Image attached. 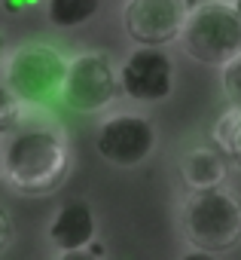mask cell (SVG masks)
Segmentation results:
<instances>
[{"instance_id":"2","label":"cell","mask_w":241,"mask_h":260,"mask_svg":"<svg viewBox=\"0 0 241 260\" xmlns=\"http://www.w3.org/2000/svg\"><path fill=\"white\" fill-rule=\"evenodd\" d=\"M186 242L202 254H229L241 242V199L223 184L192 190L180 211Z\"/></svg>"},{"instance_id":"12","label":"cell","mask_w":241,"mask_h":260,"mask_svg":"<svg viewBox=\"0 0 241 260\" xmlns=\"http://www.w3.org/2000/svg\"><path fill=\"white\" fill-rule=\"evenodd\" d=\"M101 7V0H49L46 16L55 28H79Z\"/></svg>"},{"instance_id":"3","label":"cell","mask_w":241,"mask_h":260,"mask_svg":"<svg viewBox=\"0 0 241 260\" xmlns=\"http://www.w3.org/2000/svg\"><path fill=\"white\" fill-rule=\"evenodd\" d=\"M177 40L189 58L202 64H226L241 52V16L235 4L205 0L186 10Z\"/></svg>"},{"instance_id":"10","label":"cell","mask_w":241,"mask_h":260,"mask_svg":"<svg viewBox=\"0 0 241 260\" xmlns=\"http://www.w3.org/2000/svg\"><path fill=\"white\" fill-rule=\"evenodd\" d=\"M180 178L189 190L217 187L226 181V162L214 147H192L180 156Z\"/></svg>"},{"instance_id":"9","label":"cell","mask_w":241,"mask_h":260,"mask_svg":"<svg viewBox=\"0 0 241 260\" xmlns=\"http://www.w3.org/2000/svg\"><path fill=\"white\" fill-rule=\"evenodd\" d=\"M95 211L89 202L83 199H70L64 202L55 214H52V223H49V242L61 251V254H76L83 251L86 245H92L95 239Z\"/></svg>"},{"instance_id":"14","label":"cell","mask_w":241,"mask_h":260,"mask_svg":"<svg viewBox=\"0 0 241 260\" xmlns=\"http://www.w3.org/2000/svg\"><path fill=\"white\" fill-rule=\"evenodd\" d=\"M223 92L235 107H241V52L223 64Z\"/></svg>"},{"instance_id":"6","label":"cell","mask_w":241,"mask_h":260,"mask_svg":"<svg viewBox=\"0 0 241 260\" xmlns=\"http://www.w3.org/2000/svg\"><path fill=\"white\" fill-rule=\"evenodd\" d=\"M156 147V128L141 113H113L95 132V150L116 169L141 166Z\"/></svg>"},{"instance_id":"13","label":"cell","mask_w":241,"mask_h":260,"mask_svg":"<svg viewBox=\"0 0 241 260\" xmlns=\"http://www.w3.org/2000/svg\"><path fill=\"white\" fill-rule=\"evenodd\" d=\"M22 116H25V101H19L7 83H0V135L10 132Z\"/></svg>"},{"instance_id":"4","label":"cell","mask_w":241,"mask_h":260,"mask_svg":"<svg viewBox=\"0 0 241 260\" xmlns=\"http://www.w3.org/2000/svg\"><path fill=\"white\" fill-rule=\"evenodd\" d=\"M64 55L49 43H25L7 58V86L13 95L31 107L52 104L64 80Z\"/></svg>"},{"instance_id":"1","label":"cell","mask_w":241,"mask_h":260,"mask_svg":"<svg viewBox=\"0 0 241 260\" xmlns=\"http://www.w3.org/2000/svg\"><path fill=\"white\" fill-rule=\"evenodd\" d=\"M70 175V144L52 119L25 116L0 135V181L22 196H46Z\"/></svg>"},{"instance_id":"18","label":"cell","mask_w":241,"mask_h":260,"mask_svg":"<svg viewBox=\"0 0 241 260\" xmlns=\"http://www.w3.org/2000/svg\"><path fill=\"white\" fill-rule=\"evenodd\" d=\"M235 10H238V16H241V0H235Z\"/></svg>"},{"instance_id":"5","label":"cell","mask_w":241,"mask_h":260,"mask_svg":"<svg viewBox=\"0 0 241 260\" xmlns=\"http://www.w3.org/2000/svg\"><path fill=\"white\" fill-rule=\"evenodd\" d=\"M119 95H123V89H119L116 68L104 52H79L76 58L67 61L58 98L70 110L98 113L110 107Z\"/></svg>"},{"instance_id":"8","label":"cell","mask_w":241,"mask_h":260,"mask_svg":"<svg viewBox=\"0 0 241 260\" xmlns=\"http://www.w3.org/2000/svg\"><path fill=\"white\" fill-rule=\"evenodd\" d=\"M186 0H129L123 10L126 34L138 46H165L177 40Z\"/></svg>"},{"instance_id":"11","label":"cell","mask_w":241,"mask_h":260,"mask_svg":"<svg viewBox=\"0 0 241 260\" xmlns=\"http://www.w3.org/2000/svg\"><path fill=\"white\" fill-rule=\"evenodd\" d=\"M211 138H214L217 150H220L229 162H235V166L241 169V107L232 104V107L214 122Z\"/></svg>"},{"instance_id":"17","label":"cell","mask_w":241,"mask_h":260,"mask_svg":"<svg viewBox=\"0 0 241 260\" xmlns=\"http://www.w3.org/2000/svg\"><path fill=\"white\" fill-rule=\"evenodd\" d=\"M4 46H7V43H4V37H0V61H4Z\"/></svg>"},{"instance_id":"16","label":"cell","mask_w":241,"mask_h":260,"mask_svg":"<svg viewBox=\"0 0 241 260\" xmlns=\"http://www.w3.org/2000/svg\"><path fill=\"white\" fill-rule=\"evenodd\" d=\"M34 4H40V0H4V10L7 13H22V10L34 7Z\"/></svg>"},{"instance_id":"15","label":"cell","mask_w":241,"mask_h":260,"mask_svg":"<svg viewBox=\"0 0 241 260\" xmlns=\"http://www.w3.org/2000/svg\"><path fill=\"white\" fill-rule=\"evenodd\" d=\"M13 236H16V230H13V217H10V211L0 205V254H4L10 245H13Z\"/></svg>"},{"instance_id":"7","label":"cell","mask_w":241,"mask_h":260,"mask_svg":"<svg viewBox=\"0 0 241 260\" xmlns=\"http://www.w3.org/2000/svg\"><path fill=\"white\" fill-rule=\"evenodd\" d=\"M116 77L123 95L141 104H156L174 89V61L162 46H141L126 58Z\"/></svg>"}]
</instances>
